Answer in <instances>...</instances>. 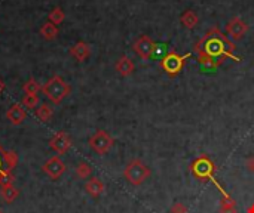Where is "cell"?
Here are the masks:
<instances>
[{
    "label": "cell",
    "mask_w": 254,
    "mask_h": 213,
    "mask_svg": "<svg viewBox=\"0 0 254 213\" xmlns=\"http://www.w3.org/2000/svg\"><path fill=\"white\" fill-rule=\"evenodd\" d=\"M235 50H237L235 43L216 25L211 27L195 44L198 61L207 68H217L228 58L237 62L241 61L235 55Z\"/></svg>",
    "instance_id": "1"
},
{
    "label": "cell",
    "mask_w": 254,
    "mask_h": 213,
    "mask_svg": "<svg viewBox=\"0 0 254 213\" xmlns=\"http://www.w3.org/2000/svg\"><path fill=\"white\" fill-rule=\"evenodd\" d=\"M71 92L70 85L58 74L52 76L43 86H42V93L54 104L58 105L61 104Z\"/></svg>",
    "instance_id": "2"
},
{
    "label": "cell",
    "mask_w": 254,
    "mask_h": 213,
    "mask_svg": "<svg viewBox=\"0 0 254 213\" xmlns=\"http://www.w3.org/2000/svg\"><path fill=\"white\" fill-rule=\"evenodd\" d=\"M150 175H152L150 168L141 159L131 160L124 169V178L134 187H140L141 184H144L150 178Z\"/></svg>",
    "instance_id": "3"
},
{
    "label": "cell",
    "mask_w": 254,
    "mask_h": 213,
    "mask_svg": "<svg viewBox=\"0 0 254 213\" xmlns=\"http://www.w3.org/2000/svg\"><path fill=\"white\" fill-rule=\"evenodd\" d=\"M192 172H193V175H195L198 179H201V181L211 179V181L219 187V190L222 191V194H223V196H228V194L225 193V190L220 187V184L214 179L216 166H214V163H213L207 156H199V157L192 163Z\"/></svg>",
    "instance_id": "4"
},
{
    "label": "cell",
    "mask_w": 254,
    "mask_h": 213,
    "mask_svg": "<svg viewBox=\"0 0 254 213\" xmlns=\"http://www.w3.org/2000/svg\"><path fill=\"white\" fill-rule=\"evenodd\" d=\"M190 58V53H185V55H179L176 50H170L161 61H159V67L171 77L177 76L185 64H186V59Z\"/></svg>",
    "instance_id": "5"
},
{
    "label": "cell",
    "mask_w": 254,
    "mask_h": 213,
    "mask_svg": "<svg viewBox=\"0 0 254 213\" xmlns=\"http://www.w3.org/2000/svg\"><path fill=\"white\" fill-rule=\"evenodd\" d=\"M115 145V139L110 133L106 130H97L91 138H89V147L92 151H95L100 156L107 154Z\"/></svg>",
    "instance_id": "6"
},
{
    "label": "cell",
    "mask_w": 254,
    "mask_h": 213,
    "mask_svg": "<svg viewBox=\"0 0 254 213\" xmlns=\"http://www.w3.org/2000/svg\"><path fill=\"white\" fill-rule=\"evenodd\" d=\"M132 50L144 61H147L149 58H152V55L155 53L156 50V43L153 42L152 37L146 36V34H141L132 44Z\"/></svg>",
    "instance_id": "7"
},
{
    "label": "cell",
    "mask_w": 254,
    "mask_h": 213,
    "mask_svg": "<svg viewBox=\"0 0 254 213\" xmlns=\"http://www.w3.org/2000/svg\"><path fill=\"white\" fill-rule=\"evenodd\" d=\"M225 30H226V36H228L231 40H240V39H243V37L247 34V31H249V24H247L243 18L234 16L232 19L228 21Z\"/></svg>",
    "instance_id": "8"
},
{
    "label": "cell",
    "mask_w": 254,
    "mask_h": 213,
    "mask_svg": "<svg viewBox=\"0 0 254 213\" xmlns=\"http://www.w3.org/2000/svg\"><path fill=\"white\" fill-rule=\"evenodd\" d=\"M42 170L43 173L51 178V179H58L63 176V173L65 172V163L58 157V156H52L51 159H48L43 166H42Z\"/></svg>",
    "instance_id": "9"
},
{
    "label": "cell",
    "mask_w": 254,
    "mask_h": 213,
    "mask_svg": "<svg viewBox=\"0 0 254 213\" xmlns=\"http://www.w3.org/2000/svg\"><path fill=\"white\" fill-rule=\"evenodd\" d=\"M49 148L58 156H63L71 148V138L65 132H57L49 139Z\"/></svg>",
    "instance_id": "10"
},
{
    "label": "cell",
    "mask_w": 254,
    "mask_h": 213,
    "mask_svg": "<svg viewBox=\"0 0 254 213\" xmlns=\"http://www.w3.org/2000/svg\"><path fill=\"white\" fill-rule=\"evenodd\" d=\"M115 70L118 71L119 76H122V77H129V76L135 71V65H134V62H132L131 58H128L127 55H122V56L116 61Z\"/></svg>",
    "instance_id": "11"
},
{
    "label": "cell",
    "mask_w": 254,
    "mask_h": 213,
    "mask_svg": "<svg viewBox=\"0 0 254 213\" xmlns=\"http://www.w3.org/2000/svg\"><path fill=\"white\" fill-rule=\"evenodd\" d=\"M6 119H7L12 125L19 126V125H22L24 120L27 119V113H25V110H24L19 104H13V105L6 111Z\"/></svg>",
    "instance_id": "12"
},
{
    "label": "cell",
    "mask_w": 254,
    "mask_h": 213,
    "mask_svg": "<svg viewBox=\"0 0 254 213\" xmlns=\"http://www.w3.org/2000/svg\"><path fill=\"white\" fill-rule=\"evenodd\" d=\"M70 55L77 61V62H83L89 58L91 55V47L86 42H77L71 49H70Z\"/></svg>",
    "instance_id": "13"
},
{
    "label": "cell",
    "mask_w": 254,
    "mask_h": 213,
    "mask_svg": "<svg viewBox=\"0 0 254 213\" xmlns=\"http://www.w3.org/2000/svg\"><path fill=\"white\" fill-rule=\"evenodd\" d=\"M104 190H106V185H104V182H103L101 179H98V178H91V179L85 184V191H86L91 197H94V199H98V197L104 193Z\"/></svg>",
    "instance_id": "14"
},
{
    "label": "cell",
    "mask_w": 254,
    "mask_h": 213,
    "mask_svg": "<svg viewBox=\"0 0 254 213\" xmlns=\"http://www.w3.org/2000/svg\"><path fill=\"white\" fill-rule=\"evenodd\" d=\"M180 22H182V24H183V27H186L188 30H193V28L198 25V22H199V16L196 15V12H195V10L188 9V10H185V12L182 13V16H180Z\"/></svg>",
    "instance_id": "15"
},
{
    "label": "cell",
    "mask_w": 254,
    "mask_h": 213,
    "mask_svg": "<svg viewBox=\"0 0 254 213\" xmlns=\"http://www.w3.org/2000/svg\"><path fill=\"white\" fill-rule=\"evenodd\" d=\"M39 33H40V36H42L45 40H54V39H57V36H58V27L48 21V22H45V24L40 27Z\"/></svg>",
    "instance_id": "16"
},
{
    "label": "cell",
    "mask_w": 254,
    "mask_h": 213,
    "mask_svg": "<svg viewBox=\"0 0 254 213\" xmlns=\"http://www.w3.org/2000/svg\"><path fill=\"white\" fill-rule=\"evenodd\" d=\"M54 116V110L51 105L48 104H40L37 108H36V117L42 122V123H48Z\"/></svg>",
    "instance_id": "17"
},
{
    "label": "cell",
    "mask_w": 254,
    "mask_h": 213,
    "mask_svg": "<svg viewBox=\"0 0 254 213\" xmlns=\"http://www.w3.org/2000/svg\"><path fill=\"white\" fill-rule=\"evenodd\" d=\"M0 194H1V199H3L6 203L10 205V203H13V202L16 200V197L19 196V190L15 188L13 185H4V187H1Z\"/></svg>",
    "instance_id": "18"
},
{
    "label": "cell",
    "mask_w": 254,
    "mask_h": 213,
    "mask_svg": "<svg viewBox=\"0 0 254 213\" xmlns=\"http://www.w3.org/2000/svg\"><path fill=\"white\" fill-rule=\"evenodd\" d=\"M220 213H237V203L231 196H223L220 200Z\"/></svg>",
    "instance_id": "19"
},
{
    "label": "cell",
    "mask_w": 254,
    "mask_h": 213,
    "mask_svg": "<svg viewBox=\"0 0 254 213\" xmlns=\"http://www.w3.org/2000/svg\"><path fill=\"white\" fill-rule=\"evenodd\" d=\"M24 92L25 95H37L39 92H42V86L37 80L34 79H28L25 83H24Z\"/></svg>",
    "instance_id": "20"
},
{
    "label": "cell",
    "mask_w": 254,
    "mask_h": 213,
    "mask_svg": "<svg viewBox=\"0 0 254 213\" xmlns=\"http://www.w3.org/2000/svg\"><path fill=\"white\" fill-rule=\"evenodd\" d=\"M91 173H92V168H91L89 163L80 162V163L76 166V176H77L79 179H88V178L91 176Z\"/></svg>",
    "instance_id": "21"
},
{
    "label": "cell",
    "mask_w": 254,
    "mask_h": 213,
    "mask_svg": "<svg viewBox=\"0 0 254 213\" xmlns=\"http://www.w3.org/2000/svg\"><path fill=\"white\" fill-rule=\"evenodd\" d=\"M48 19H49V22H52L54 25H58V24H61V22L65 19V12H64L61 7H54V9L49 12Z\"/></svg>",
    "instance_id": "22"
},
{
    "label": "cell",
    "mask_w": 254,
    "mask_h": 213,
    "mask_svg": "<svg viewBox=\"0 0 254 213\" xmlns=\"http://www.w3.org/2000/svg\"><path fill=\"white\" fill-rule=\"evenodd\" d=\"M18 165V154L15 151H4V166L7 170H13Z\"/></svg>",
    "instance_id": "23"
},
{
    "label": "cell",
    "mask_w": 254,
    "mask_h": 213,
    "mask_svg": "<svg viewBox=\"0 0 254 213\" xmlns=\"http://www.w3.org/2000/svg\"><path fill=\"white\" fill-rule=\"evenodd\" d=\"M22 104L27 110H34L40 105V99L39 95H25V98L22 99Z\"/></svg>",
    "instance_id": "24"
},
{
    "label": "cell",
    "mask_w": 254,
    "mask_h": 213,
    "mask_svg": "<svg viewBox=\"0 0 254 213\" xmlns=\"http://www.w3.org/2000/svg\"><path fill=\"white\" fill-rule=\"evenodd\" d=\"M13 182H15V176H13L12 170L4 169L3 172H0V187H4V185H13Z\"/></svg>",
    "instance_id": "25"
},
{
    "label": "cell",
    "mask_w": 254,
    "mask_h": 213,
    "mask_svg": "<svg viewBox=\"0 0 254 213\" xmlns=\"http://www.w3.org/2000/svg\"><path fill=\"white\" fill-rule=\"evenodd\" d=\"M170 213H188V208L182 202H176L170 208Z\"/></svg>",
    "instance_id": "26"
},
{
    "label": "cell",
    "mask_w": 254,
    "mask_h": 213,
    "mask_svg": "<svg viewBox=\"0 0 254 213\" xmlns=\"http://www.w3.org/2000/svg\"><path fill=\"white\" fill-rule=\"evenodd\" d=\"M246 169H247L250 173H254V156L249 157V159L246 160Z\"/></svg>",
    "instance_id": "27"
},
{
    "label": "cell",
    "mask_w": 254,
    "mask_h": 213,
    "mask_svg": "<svg viewBox=\"0 0 254 213\" xmlns=\"http://www.w3.org/2000/svg\"><path fill=\"white\" fill-rule=\"evenodd\" d=\"M4 148L0 145V172H3L4 169H6V166H4Z\"/></svg>",
    "instance_id": "28"
},
{
    "label": "cell",
    "mask_w": 254,
    "mask_h": 213,
    "mask_svg": "<svg viewBox=\"0 0 254 213\" xmlns=\"http://www.w3.org/2000/svg\"><path fill=\"white\" fill-rule=\"evenodd\" d=\"M4 89H6V83H4V80H3V79H0V95L4 92Z\"/></svg>",
    "instance_id": "29"
},
{
    "label": "cell",
    "mask_w": 254,
    "mask_h": 213,
    "mask_svg": "<svg viewBox=\"0 0 254 213\" xmlns=\"http://www.w3.org/2000/svg\"><path fill=\"white\" fill-rule=\"evenodd\" d=\"M247 213H254V203L253 205H250V206L247 208Z\"/></svg>",
    "instance_id": "30"
},
{
    "label": "cell",
    "mask_w": 254,
    "mask_h": 213,
    "mask_svg": "<svg viewBox=\"0 0 254 213\" xmlns=\"http://www.w3.org/2000/svg\"><path fill=\"white\" fill-rule=\"evenodd\" d=\"M0 213H3V211H1V209H0Z\"/></svg>",
    "instance_id": "31"
}]
</instances>
